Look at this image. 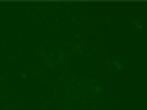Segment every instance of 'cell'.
I'll use <instances>...</instances> for the list:
<instances>
[]
</instances>
